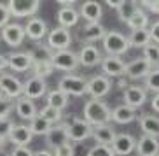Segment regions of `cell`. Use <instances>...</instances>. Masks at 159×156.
Returning a JSON list of instances; mask_svg holds the SVG:
<instances>
[{"label":"cell","instance_id":"28","mask_svg":"<svg viewBox=\"0 0 159 156\" xmlns=\"http://www.w3.org/2000/svg\"><path fill=\"white\" fill-rule=\"evenodd\" d=\"M49 107H54V109L58 111H63L68 105V95H65L63 91H60L56 88V90H51V91H47V98H46Z\"/></svg>","mask_w":159,"mask_h":156},{"label":"cell","instance_id":"7","mask_svg":"<svg viewBox=\"0 0 159 156\" xmlns=\"http://www.w3.org/2000/svg\"><path fill=\"white\" fill-rule=\"evenodd\" d=\"M72 44V33L70 30L56 26L54 30L47 33V47L51 51H65Z\"/></svg>","mask_w":159,"mask_h":156},{"label":"cell","instance_id":"2","mask_svg":"<svg viewBox=\"0 0 159 156\" xmlns=\"http://www.w3.org/2000/svg\"><path fill=\"white\" fill-rule=\"evenodd\" d=\"M61 125H63V128H65L68 140H72V142H84V140H88V139L91 137L93 126H91L89 123H86L84 119L70 116V118L66 119V121H63Z\"/></svg>","mask_w":159,"mask_h":156},{"label":"cell","instance_id":"33","mask_svg":"<svg viewBox=\"0 0 159 156\" xmlns=\"http://www.w3.org/2000/svg\"><path fill=\"white\" fill-rule=\"evenodd\" d=\"M32 70H33V76L44 79V77L51 76L52 72H54V69H52V65H51L49 60H40V62H33Z\"/></svg>","mask_w":159,"mask_h":156},{"label":"cell","instance_id":"29","mask_svg":"<svg viewBox=\"0 0 159 156\" xmlns=\"http://www.w3.org/2000/svg\"><path fill=\"white\" fill-rule=\"evenodd\" d=\"M82 33H84V39L88 42H96V40H103L107 30L103 28L102 23H86Z\"/></svg>","mask_w":159,"mask_h":156},{"label":"cell","instance_id":"13","mask_svg":"<svg viewBox=\"0 0 159 156\" xmlns=\"http://www.w3.org/2000/svg\"><path fill=\"white\" fill-rule=\"evenodd\" d=\"M47 91V86H46V81L40 79L37 76H32L23 83V95L30 100H35V98H40L44 97Z\"/></svg>","mask_w":159,"mask_h":156},{"label":"cell","instance_id":"6","mask_svg":"<svg viewBox=\"0 0 159 156\" xmlns=\"http://www.w3.org/2000/svg\"><path fill=\"white\" fill-rule=\"evenodd\" d=\"M9 14L14 18H28L33 16L40 7V0H9L7 2Z\"/></svg>","mask_w":159,"mask_h":156},{"label":"cell","instance_id":"12","mask_svg":"<svg viewBox=\"0 0 159 156\" xmlns=\"http://www.w3.org/2000/svg\"><path fill=\"white\" fill-rule=\"evenodd\" d=\"M25 37H26V35H25V28L19 23H9L2 28V39H4V42L11 47L21 46Z\"/></svg>","mask_w":159,"mask_h":156},{"label":"cell","instance_id":"39","mask_svg":"<svg viewBox=\"0 0 159 156\" xmlns=\"http://www.w3.org/2000/svg\"><path fill=\"white\" fill-rule=\"evenodd\" d=\"M86 156H116V154H114V151H112V147L110 146L96 144V146H93L91 149H89Z\"/></svg>","mask_w":159,"mask_h":156},{"label":"cell","instance_id":"17","mask_svg":"<svg viewBox=\"0 0 159 156\" xmlns=\"http://www.w3.org/2000/svg\"><path fill=\"white\" fill-rule=\"evenodd\" d=\"M33 65V60L28 53H21V51H12L7 56V67H11L14 72H28Z\"/></svg>","mask_w":159,"mask_h":156},{"label":"cell","instance_id":"38","mask_svg":"<svg viewBox=\"0 0 159 156\" xmlns=\"http://www.w3.org/2000/svg\"><path fill=\"white\" fill-rule=\"evenodd\" d=\"M145 88L154 93H159V69H152L145 76Z\"/></svg>","mask_w":159,"mask_h":156},{"label":"cell","instance_id":"4","mask_svg":"<svg viewBox=\"0 0 159 156\" xmlns=\"http://www.w3.org/2000/svg\"><path fill=\"white\" fill-rule=\"evenodd\" d=\"M49 62H51L54 70H63V72H74L79 67V58L70 49H65V51H51Z\"/></svg>","mask_w":159,"mask_h":156},{"label":"cell","instance_id":"23","mask_svg":"<svg viewBox=\"0 0 159 156\" xmlns=\"http://www.w3.org/2000/svg\"><path fill=\"white\" fill-rule=\"evenodd\" d=\"M79 18H80L79 11L75 9V7H61L56 14L60 26L61 28H66V30H70L72 26H75V25L79 23Z\"/></svg>","mask_w":159,"mask_h":156},{"label":"cell","instance_id":"48","mask_svg":"<svg viewBox=\"0 0 159 156\" xmlns=\"http://www.w3.org/2000/svg\"><path fill=\"white\" fill-rule=\"evenodd\" d=\"M121 2H122V0H117V2H114V0H107L105 4H107L108 7H112V9H117V7L121 5Z\"/></svg>","mask_w":159,"mask_h":156},{"label":"cell","instance_id":"25","mask_svg":"<svg viewBox=\"0 0 159 156\" xmlns=\"http://www.w3.org/2000/svg\"><path fill=\"white\" fill-rule=\"evenodd\" d=\"M116 130H114L110 125H100V126H93L91 130V137L98 144H103V146H110L116 139Z\"/></svg>","mask_w":159,"mask_h":156},{"label":"cell","instance_id":"30","mask_svg":"<svg viewBox=\"0 0 159 156\" xmlns=\"http://www.w3.org/2000/svg\"><path fill=\"white\" fill-rule=\"evenodd\" d=\"M128 26H129L131 30H147V25H149V16L143 12V9L142 7H138V9L135 11V14L131 16V19L128 21Z\"/></svg>","mask_w":159,"mask_h":156},{"label":"cell","instance_id":"46","mask_svg":"<svg viewBox=\"0 0 159 156\" xmlns=\"http://www.w3.org/2000/svg\"><path fill=\"white\" fill-rule=\"evenodd\" d=\"M150 105H152V109H154L156 112H159V93H156L154 97H152V102H150Z\"/></svg>","mask_w":159,"mask_h":156},{"label":"cell","instance_id":"34","mask_svg":"<svg viewBox=\"0 0 159 156\" xmlns=\"http://www.w3.org/2000/svg\"><path fill=\"white\" fill-rule=\"evenodd\" d=\"M51 126H52V125L47 123L46 119H44L42 116H39V114L32 119V121H30V130H32L33 135H46Z\"/></svg>","mask_w":159,"mask_h":156},{"label":"cell","instance_id":"45","mask_svg":"<svg viewBox=\"0 0 159 156\" xmlns=\"http://www.w3.org/2000/svg\"><path fill=\"white\" fill-rule=\"evenodd\" d=\"M11 156H33V153L28 146H14Z\"/></svg>","mask_w":159,"mask_h":156},{"label":"cell","instance_id":"41","mask_svg":"<svg viewBox=\"0 0 159 156\" xmlns=\"http://www.w3.org/2000/svg\"><path fill=\"white\" fill-rule=\"evenodd\" d=\"M52 156H74V146H72L70 142L61 144L60 147L52 149Z\"/></svg>","mask_w":159,"mask_h":156},{"label":"cell","instance_id":"20","mask_svg":"<svg viewBox=\"0 0 159 156\" xmlns=\"http://www.w3.org/2000/svg\"><path fill=\"white\" fill-rule=\"evenodd\" d=\"M135 151L138 156H156L159 154V140L149 135H142L136 140V147Z\"/></svg>","mask_w":159,"mask_h":156},{"label":"cell","instance_id":"3","mask_svg":"<svg viewBox=\"0 0 159 156\" xmlns=\"http://www.w3.org/2000/svg\"><path fill=\"white\" fill-rule=\"evenodd\" d=\"M103 49L108 53V56H121L129 49V40L121 32H107L103 37Z\"/></svg>","mask_w":159,"mask_h":156},{"label":"cell","instance_id":"42","mask_svg":"<svg viewBox=\"0 0 159 156\" xmlns=\"http://www.w3.org/2000/svg\"><path fill=\"white\" fill-rule=\"evenodd\" d=\"M9 19H11V14H9V9L5 4H0V30L4 28L5 25H9Z\"/></svg>","mask_w":159,"mask_h":156},{"label":"cell","instance_id":"36","mask_svg":"<svg viewBox=\"0 0 159 156\" xmlns=\"http://www.w3.org/2000/svg\"><path fill=\"white\" fill-rule=\"evenodd\" d=\"M143 58L150 63L152 67L159 69V46L150 42L149 46L143 47Z\"/></svg>","mask_w":159,"mask_h":156},{"label":"cell","instance_id":"15","mask_svg":"<svg viewBox=\"0 0 159 156\" xmlns=\"http://www.w3.org/2000/svg\"><path fill=\"white\" fill-rule=\"evenodd\" d=\"M126 63L121 60V56H103L102 58V72L107 77H119L124 76Z\"/></svg>","mask_w":159,"mask_h":156},{"label":"cell","instance_id":"26","mask_svg":"<svg viewBox=\"0 0 159 156\" xmlns=\"http://www.w3.org/2000/svg\"><path fill=\"white\" fill-rule=\"evenodd\" d=\"M32 137L33 133L30 130V126H26V125H14V128H12V132L9 135V140L14 146H28L32 142Z\"/></svg>","mask_w":159,"mask_h":156},{"label":"cell","instance_id":"18","mask_svg":"<svg viewBox=\"0 0 159 156\" xmlns=\"http://www.w3.org/2000/svg\"><path fill=\"white\" fill-rule=\"evenodd\" d=\"M77 58H79V65L82 67H94L98 65V63H102V53L98 51V47L96 46H91V44H86L82 49H80V53L77 54Z\"/></svg>","mask_w":159,"mask_h":156},{"label":"cell","instance_id":"5","mask_svg":"<svg viewBox=\"0 0 159 156\" xmlns=\"http://www.w3.org/2000/svg\"><path fill=\"white\" fill-rule=\"evenodd\" d=\"M86 88H88V79H84L82 76H72L66 74L60 79L58 83V90L63 91L68 97H82L86 95Z\"/></svg>","mask_w":159,"mask_h":156},{"label":"cell","instance_id":"37","mask_svg":"<svg viewBox=\"0 0 159 156\" xmlns=\"http://www.w3.org/2000/svg\"><path fill=\"white\" fill-rule=\"evenodd\" d=\"M14 128V121L5 116V118H0V146L5 144V140H9V135Z\"/></svg>","mask_w":159,"mask_h":156},{"label":"cell","instance_id":"8","mask_svg":"<svg viewBox=\"0 0 159 156\" xmlns=\"http://www.w3.org/2000/svg\"><path fill=\"white\" fill-rule=\"evenodd\" d=\"M0 93L7 98H19L23 95V83L12 74H0Z\"/></svg>","mask_w":159,"mask_h":156},{"label":"cell","instance_id":"22","mask_svg":"<svg viewBox=\"0 0 159 156\" xmlns=\"http://www.w3.org/2000/svg\"><path fill=\"white\" fill-rule=\"evenodd\" d=\"M14 111L18 112L19 118L26 119V121H32V119L37 116V107H35V104H33L30 98H26V97H19V98H16Z\"/></svg>","mask_w":159,"mask_h":156},{"label":"cell","instance_id":"21","mask_svg":"<svg viewBox=\"0 0 159 156\" xmlns=\"http://www.w3.org/2000/svg\"><path fill=\"white\" fill-rule=\"evenodd\" d=\"M46 140H47V147L49 149H56L61 144H66L68 137H66V132H65V128H63V125L61 123L52 125L49 128V132L46 133Z\"/></svg>","mask_w":159,"mask_h":156},{"label":"cell","instance_id":"44","mask_svg":"<svg viewBox=\"0 0 159 156\" xmlns=\"http://www.w3.org/2000/svg\"><path fill=\"white\" fill-rule=\"evenodd\" d=\"M138 4L142 7H145V9H149L150 12L159 14V0H143V2H138Z\"/></svg>","mask_w":159,"mask_h":156},{"label":"cell","instance_id":"14","mask_svg":"<svg viewBox=\"0 0 159 156\" xmlns=\"http://www.w3.org/2000/svg\"><path fill=\"white\" fill-rule=\"evenodd\" d=\"M150 70H152V65L142 56V58H135L131 63H126L124 76L129 77V79H142V77H145Z\"/></svg>","mask_w":159,"mask_h":156},{"label":"cell","instance_id":"43","mask_svg":"<svg viewBox=\"0 0 159 156\" xmlns=\"http://www.w3.org/2000/svg\"><path fill=\"white\" fill-rule=\"evenodd\" d=\"M149 35H150V42H152V44H157V46H159V19L150 25Z\"/></svg>","mask_w":159,"mask_h":156},{"label":"cell","instance_id":"11","mask_svg":"<svg viewBox=\"0 0 159 156\" xmlns=\"http://www.w3.org/2000/svg\"><path fill=\"white\" fill-rule=\"evenodd\" d=\"M122 98H124V105H128L131 109H138L147 102V91L142 86H126Z\"/></svg>","mask_w":159,"mask_h":156},{"label":"cell","instance_id":"32","mask_svg":"<svg viewBox=\"0 0 159 156\" xmlns=\"http://www.w3.org/2000/svg\"><path fill=\"white\" fill-rule=\"evenodd\" d=\"M138 9V2H129V0H122L121 5L117 7V14L122 23H128L131 16L135 14V11Z\"/></svg>","mask_w":159,"mask_h":156},{"label":"cell","instance_id":"40","mask_svg":"<svg viewBox=\"0 0 159 156\" xmlns=\"http://www.w3.org/2000/svg\"><path fill=\"white\" fill-rule=\"evenodd\" d=\"M14 109V104H12V100L4 97V95L0 93V118H5V116H9V112Z\"/></svg>","mask_w":159,"mask_h":156},{"label":"cell","instance_id":"24","mask_svg":"<svg viewBox=\"0 0 159 156\" xmlns=\"http://www.w3.org/2000/svg\"><path fill=\"white\" fill-rule=\"evenodd\" d=\"M138 123H140V128L143 135H149V137H159V118L157 116H152V114H142L138 116Z\"/></svg>","mask_w":159,"mask_h":156},{"label":"cell","instance_id":"9","mask_svg":"<svg viewBox=\"0 0 159 156\" xmlns=\"http://www.w3.org/2000/svg\"><path fill=\"white\" fill-rule=\"evenodd\" d=\"M112 90V81L107 76H94L88 81V88H86V93L91 97V98L102 100V97L108 93Z\"/></svg>","mask_w":159,"mask_h":156},{"label":"cell","instance_id":"35","mask_svg":"<svg viewBox=\"0 0 159 156\" xmlns=\"http://www.w3.org/2000/svg\"><path fill=\"white\" fill-rule=\"evenodd\" d=\"M37 114H39V116H42L47 123H51V125H58L61 121V118H63L61 111L54 109V107H49V105H44Z\"/></svg>","mask_w":159,"mask_h":156},{"label":"cell","instance_id":"47","mask_svg":"<svg viewBox=\"0 0 159 156\" xmlns=\"http://www.w3.org/2000/svg\"><path fill=\"white\" fill-rule=\"evenodd\" d=\"M33 156H52V151H49V149H40V151L33 153Z\"/></svg>","mask_w":159,"mask_h":156},{"label":"cell","instance_id":"16","mask_svg":"<svg viewBox=\"0 0 159 156\" xmlns=\"http://www.w3.org/2000/svg\"><path fill=\"white\" fill-rule=\"evenodd\" d=\"M23 28H25V35L30 40H40L47 33V23L42 18H30Z\"/></svg>","mask_w":159,"mask_h":156},{"label":"cell","instance_id":"49","mask_svg":"<svg viewBox=\"0 0 159 156\" xmlns=\"http://www.w3.org/2000/svg\"><path fill=\"white\" fill-rule=\"evenodd\" d=\"M7 67V56L0 54V72H4V69Z\"/></svg>","mask_w":159,"mask_h":156},{"label":"cell","instance_id":"1","mask_svg":"<svg viewBox=\"0 0 159 156\" xmlns=\"http://www.w3.org/2000/svg\"><path fill=\"white\" fill-rule=\"evenodd\" d=\"M84 121L89 123L91 126H100V125H110L112 121V109L108 107L105 102L96 98H91L84 105Z\"/></svg>","mask_w":159,"mask_h":156},{"label":"cell","instance_id":"50","mask_svg":"<svg viewBox=\"0 0 159 156\" xmlns=\"http://www.w3.org/2000/svg\"><path fill=\"white\" fill-rule=\"evenodd\" d=\"M156 156H159V154H156Z\"/></svg>","mask_w":159,"mask_h":156},{"label":"cell","instance_id":"10","mask_svg":"<svg viewBox=\"0 0 159 156\" xmlns=\"http://www.w3.org/2000/svg\"><path fill=\"white\" fill-rule=\"evenodd\" d=\"M110 147L116 156H129L136 147V139L129 133H117Z\"/></svg>","mask_w":159,"mask_h":156},{"label":"cell","instance_id":"31","mask_svg":"<svg viewBox=\"0 0 159 156\" xmlns=\"http://www.w3.org/2000/svg\"><path fill=\"white\" fill-rule=\"evenodd\" d=\"M129 47H145L150 44V35L149 30H133L131 35L128 37Z\"/></svg>","mask_w":159,"mask_h":156},{"label":"cell","instance_id":"27","mask_svg":"<svg viewBox=\"0 0 159 156\" xmlns=\"http://www.w3.org/2000/svg\"><path fill=\"white\" fill-rule=\"evenodd\" d=\"M136 118H138L136 111L128 107V105H117L116 109H112V121L119 125H128L131 121H135Z\"/></svg>","mask_w":159,"mask_h":156},{"label":"cell","instance_id":"19","mask_svg":"<svg viewBox=\"0 0 159 156\" xmlns=\"http://www.w3.org/2000/svg\"><path fill=\"white\" fill-rule=\"evenodd\" d=\"M79 16L84 18L88 23H100V18L103 16L102 5L98 2H94V0H86L84 4L80 5Z\"/></svg>","mask_w":159,"mask_h":156}]
</instances>
